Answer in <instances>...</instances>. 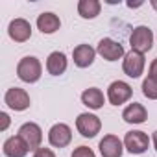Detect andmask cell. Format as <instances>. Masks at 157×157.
<instances>
[{
    "mask_svg": "<svg viewBox=\"0 0 157 157\" xmlns=\"http://www.w3.org/2000/svg\"><path fill=\"white\" fill-rule=\"evenodd\" d=\"M46 70L52 76H59L67 70V56L63 52H52L46 59Z\"/></svg>",
    "mask_w": 157,
    "mask_h": 157,
    "instance_id": "e0dca14e",
    "label": "cell"
},
{
    "mask_svg": "<svg viewBox=\"0 0 157 157\" xmlns=\"http://www.w3.org/2000/svg\"><path fill=\"white\" fill-rule=\"evenodd\" d=\"M43 74V67H41V61L33 56H26L19 61L17 65V76L21 78L22 82L26 83H35L39 82V78Z\"/></svg>",
    "mask_w": 157,
    "mask_h": 157,
    "instance_id": "6da1fadb",
    "label": "cell"
},
{
    "mask_svg": "<svg viewBox=\"0 0 157 157\" xmlns=\"http://www.w3.org/2000/svg\"><path fill=\"white\" fill-rule=\"evenodd\" d=\"M37 28L41 30V33L50 35V33H56L61 28V21H59V17L56 13L46 11V13H41L37 17Z\"/></svg>",
    "mask_w": 157,
    "mask_h": 157,
    "instance_id": "2e32d148",
    "label": "cell"
},
{
    "mask_svg": "<svg viewBox=\"0 0 157 157\" xmlns=\"http://www.w3.org/2000/svg\"><path fill=\"white\" fill-rule=\"evenodd\" d=\"M146 117H148L146 107H144L142 104H137V102L129 104V105L122 111V118H124V122H128V124H142V122L146 120Z\"/></svg>",
    "mask_w": 157,
    "mask_h": 157,
    "instance_id": "9a60e30c",
    "label": "cell"
},
{
    "mask_svg": "<svg viewBox=\"0 0 157 157\" xmlns=\"http://www.w3.org/2000/svg\"><path fill=\"white\" fill-rule=\"evenodd\" d=\"M142 94L148 100H157V76L148 74L142 82Z\"/></svg>",
    "mask_w": 157,
    "mask_h": 157,
    "instance_id": "ffe728a7",
    "label": "cell"
},
{
    "mask_svg": "<svg viewBox=\"0 0 157 157\" xmlns=\"http://www.w3.org/2000/svg\"><path fill=\"white\" fill-rule=\"evenodd\" d=\"M144 65H146L144 54H139V52L131 50V52H128L124 56L122 68H124L126 76H129V78H140V74L144 72Z\"/></svg>",
    "mask_w": 157,
    "mask_h": 157,
    "instance_id": "8992f818",
    "label": "cell"
},
{
    "mask_svg": "<svg viewBox=\"0 0 157 157\" xmlns=\"http://www.w3.org/2000/svg\"><path fill=\"white\" fill-rule=\"evenodd\" d=\"M8 33L15 43H24L32 37V24L26 19H13L8 26Z\"/></svg>",
    "mask_w": 157,
    "mask_h": 157,
    "instance_id": "8fae6325",
    "label": "cell"
},
{
    "mask_svg": "<svg viewBox=\"0 0 157 157\" xmlns=\"http://www.w3.org/2000/svg\"><path fill=\"white\" fill-rule=\"evenodd\" d=\"M94 57H96V50L89 44H78L72 50V59H74L76 67H80V68L91 67L94 63Z\"/></svg>",
    "mask_w": 157,
    "mask_h": 157,
    "instance_id": "4fadbf2b",
    "label": "cell"
},
{
    "mask_svg": "<svg viewBox=\"0 0 157 157\" xmlns=\"http://www.w3.org/2000/svg\"><path fill=\"white\" fill-rule=\"evenodd\" d=\"M70 157H96V155H94V151H93L89 146H78V148L72 151Z\"/></svg>",
    "mask_w": 157,
    "mask_h": 157,
    "instance_id": "44dd1931",
    "label": "cell"
},
{
    "mask_svg": "<svg viewBox=\"0 0 157 157\" xmlns=\"http://www.w3.org/2000/svg\"><path fill=\"white\" fill-rule=\"evenodd\" d=\"M4 102L13 111H24V109L30 107V94L21 87H11V89H8V93L4 96Z\"/></svg>",
    "mask_w": 157,
    "mask_h": 157,
    "instance_id": "52a82bcc",
    "label": "cell"
},
{
    "mask_svg": "<svg viewBox=\"0 0 157 157\" xmlns=\"http://www.w3.org/2000/svg\"><path fill=\"white\" fill-rule=\"evenodd\" d=\"M30 151V148L26 146V142L17 135V137H10L4 142V155L6 157H26Z\"/></svg>",
    "mask_w": 157,
    "mask_h": 157,
    "instance_id": "5bb4252c",
    "label": "cell"
},
{
    "mask_svg": "<svg viewBox=\"0 0 157 157\" xmlns=\"http://www.w3.org/2000/svg\"><path fill=\"white\" fill-rule=\"evenodd\" d=\"M82 102L83 105H87L89 109H100L104 105V93L96 87H91V89H85L82 93Z\"/></svg>",
    "mask_w": 157,
    "mask_h": 157,
    "instance_id": "ac0fdd59",
    "label": "cell"
},
{
    "mask_svg": "<svg viewBox=\"0 0 157 157\" xmlns=\"http://www.w3.org/2000/svg\"><path fill=\"white\" fill-rule=\"evenodd\" d=\"M96 52H98L104 59H107V61H118V59L124 56V46H122L120 43H117V41L105 37V39H102V41L98 43Z\"/></svg>",
    "mask_w": 157,
    "mask_h": 157,
    "instance_id": "30bf717a",
    "label": "cell"
},
{
    "mask_svg": "<svg viewBox=\"0 0 157 157\" xmlns=\"http://www.w3.org/2000/svg\"><path fill=\"white\" fill-rule=\"evenodd\" d=\"M76 128H78V131L82 133V137L93 139V137H96L100 133L102 122L93 113H82V115H78V118H76Z\"/></svg>",
    "mask_w": 157,
    "mask_h": 157,
    "instance_id": "3957f363",
    "label": "cell"
},
{
    "mask_svg": "<svg viewBox=\"0 0 157 157\" xmlns=\"http://www.w3.org/2000/svg\"><path fill=\"white\" fill-rule=\"evenodd\" d=\"M100 153L102 157H122V151H124V142L117 137V135H105L100 144Z\"/></svg>",
    "mask_w": 157,
    "mask_h": 157,
    "instance_id": "7c38bea8",
    "label": "cell"
},
{
    "mask_svg": "<svg viewBox=\"0 0 157 157\" xmlns=\"http://www.w3.org/2000/svg\"><path fill=\"white\" fill-rule=\"evenodd\" d=\"M102 4L98 0H80L78 2V13L82 19H94L100 15Z\"/></svg>",
    "mask_w": 157,
    "mask_h": 157,
    "instance_id": "d6986e66",
    "label": "cell"
},
{
    "mask_svg": "<svg viewBox=\"0 0 157 157\" xmlns=\"http://www.w3.org/2000/svg\"><path fill=\"white\" fill-rule=\"evenodd\" d=\"M0 120H2V124H0V129L6 131V129H8V126H10V117H8L6 113H0Z\"/></svg>",
    "mask_w": 157,
    "mask_h": 157,
    "instance_id": "603a6c76",
    "label": "cell"
},
{
    "mask_svg": "<svg viewBox=\"0 0 157 157\" xmlns=\"http://www.w3.org/2000/svg\"><path fill=\"white\" fill-rule=\"evenodd\" d=\"M153 146H155V150H157V131L153 133Z\"/></svg>",
    "mask_w": 157,
    "mask_h": 157,
    "instance_id": "d4e9b609",
    "label": "cell"
},
{
    "mask_svg": "<svg viewBox=\"0 0 157 157\" xmlns=\"http://www.w3.org/2000/svg\"><path fill=\"white\" fill-rule=\"evenodd\" d=\"M48 140L54 148H65L72 140V129L67 124H54L48 131Z\"/></svg>",
    "mask_w": 157,
    "mask_h": 157,
    "instance_id": "ba28073f",
    "label": "cell"
},
{
    "mask_svg": "<svg viewBox=\"0 0 157 157\" xmlns=\"http://www.w3.org/2000/svg\"><path fill=\"white\" fill-rule=\"evenodd\" d=\"M19 137L26 142L30 151H37L43 142V129L35 122H26L19 128Z\"/></svg>",
    "mask_w": 157,
    "mask_h": 157,
    "instance_id": "277c9868",
    "label": "cell"
},
{
    "mask_svg": "<svg viewBox=\"0 0 157 157\" xmlns=\"http://www.w3.org/2000/svg\"><path fill=\"white\" fill-rule=\"evenodd\" d=\"M150 139L144 131H128L124 137V146L129 153H144L148 150Z\"/></svg>",
    "mask_w": 157,
    "mask_h": 157,
    "instance_id": "9c48e42d",
    "label": "cell"
},
{
    "mask_svg": "<svg viewBox=\"0 0 157 157\" xmlns=\"http://www.w3.org/2000/svg\"><path fill=\"white\" fill-rule=\"evenodd\" d=\"M150 74L151 76H157V57L151 61V65H150Z\"/></svg>",
    "mask_w": 157,
    "mask_h": 157,
    "instance_id": "cb8c5ba5",
    "label": "cell"
},
{
    "mask_svg": "<svg viewBox=\"0 0 157 157\" xmlns=\"http://www.w3.org/2000/svg\"><path fill=\"white\" fill-rule=\"evenodd\" d=\"M150 4H151V8H153V10L157 11V0H151V2H150Z\"/></svg>",
    "mask_w": 157,
    "mask_h": 157,
    "instance_id": "484cf974",
    "label": "cell"
},
{
    "mask_svg": "<svg viewBox=\"0 0 157 157\" xmlns=\"http://www.w3.org/2000/svg\"><path fill=\"white\" fill-rule=\"evenodd\" d=\"M129 44H131V50L139 52V54H146L151 50V44H153V33L148 26H137L131 35H129Z\"/></svg>",
    "mask_w": 157,
    "mask_h": 157,
    "instance_id": "7a4b0ae2",
    "label": "cell"
},
{
    "mask_svg": "<svg viewBox=\"0 0 157 157\" xmlns=\"http://www.w3.org/2000/svg\"><path fill=\"white\" fill-rule=\"evenodd\" d=\"M131 94H133L131 85L126 83V82H122V80H117V82H113V83L107 87V98H109V102H111L113 105H122V104H126V102L131 98Z\"/></svg>",
    "mask_w": 157,
    "mask_h": 157,
    "instance_id": "5b68a950",
    "label": "cell"
},
{
    "mask_svg": "<svg viewBox=\"0 0 157 157\" xmlns=\"http://www.w3.org/2000/svg\"><path fill=\"white\" fill-rule=\"evenodd\" d=\"M33 157H56V153H54L50 148H39V150L33 153Z\"/></svg>",
    "mask_w": 157,
    "mask_h": 157,
    "instance_id": "7402d4cb",
    "label": "cell"
}]
</instances>
